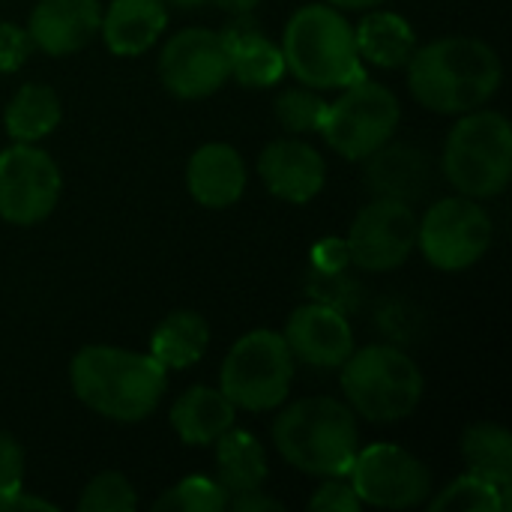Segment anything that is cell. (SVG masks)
Segmentation results:
<instances>
[{
	"instance_id": "6da1fadb",
	"label": "cell",
	"mask_w": 512,
	"mask_h": 512,
	"mask_svg": "<svg viewBox=\"0 0 512 512\" xmlns=\"http://www.w3.org/2000/svg\"><path fill=\"white\" fill-rule=\"evenodd\" d=\"M408 87L435 114H468L483 108L501 87V57L477 36H444L414 48Z\"/></svg>"
},
{
	"instance_id": "7a4b0ae2",
	"label": "cell",
	"mask_w": 512,
	"mask_h": 512,
	"mask_svg": "<svg viewBox=\"0 0 512 512\" xmlns=\"http://www.w3.org/2000/svg\"><path fill=\"white\" fill-rule=\"evenodd\" d=\"M69 381L78 402L90 411L117 423H141L162 402L168 369L153 354L87 345L72 357Z\"/></svg>"
},
{
	"instance_id": "3957f363",
	"label": "cell",
	"mask_w": 512,
	"mask_h": 512,
	"mask_svg": "<svg viewBox=\"0 0 512 512\" xmlns=\"http://www.w3.org/2000/svg\"><path fill=\"white\" fill-rule=\"evenodd\" d=\"M279 456L309 477H348L360 453L357 414L330 396H309L285 408L273 423Z\"/></svg>"
},
{
	"instance_id": "277c9868",
	"label": "cell",
	"mask_w": 512,
	"mask_h": 512,
	"mask_svg": "<svg viewBox=\"0 0 512 512\" xmlns=\"http://www.w3.org/2000/svg\"><path fill=\"white\" fill-rule=\"evenodd\" d=\"M279 48L285 72L312 90H339L366 78L354 27L345 12L330 3L300 6L288 18Z\"/></svg>"
},
{
	"instance_id": "5b68a950",
	"label": "cell",
	"mask_w": 512,
	"mask_h": 512,
	"mask_svg": "<svg viewBox=\"0 0 512 512\" xmlns=\"http://www.w3.org/2000/svg\"><path fill=\"white\" fill-rule=\"evenodd\" d=\"M348 408L369 423H402L423 402L420 366L393 345H369L342 363Z\"/></svg>"
},
{
	"instance_id": "8992f818",
	"label": "cell",
	"mask_w": 512,
	"mask_h": 512,
	"mask_svg": "<svg viewBox=\"0 0 512 512\" xmlns=\"http://www.w3.org/2000/svg\"><path fill=\"white\" fill-rule=\"evenodd\" d=\"M444 177L459 195L495 198L512 177V126L501 111L459 114L444 144Z\"/></svg>"
},
{
	"instance_id": "52a82bcc",
	"label": "cell",
	"mask_w": 512,
	"mask_h": 512,
	"mask_svg": "<svg viewBox=\"0 0 512 512\" xmlns=\"http://www.w3.org/2000/svg\"><path fill=\"white\" fill-rule=\"evenodd\" d=\"M294 354L288 351L282 333L252 330L240 336L225 354L219 372V390L243 411H273L279 408L294 381Z\"/></svg>"
},
{
	"instance_id": "ba28073f",
	"label": "cell",
	"mask_w": 512,
	"mask_h": 512,
	"mask_svg": "<svg viewBox=\"0 0 512 512\" xmlns=\"http://www.w3.org/2000/svg\"><path fill=\"white\" fill-rule=\"evenodd\" d=\"M402 108L390 87L360 78L345 87L336 102H327L321 135L345 159L363 162L378 147L393 141Z\"/></svg>"
},
{
	"instance_id": "9c48e42d",
	"label": "cell",
	"mask_w": 512,
	"mask_h": 512,
	"mask_svg": "<svg viewBox=\"0 0 512 512\" xmlns=\"http://www.w3.org/2000/svg\"><path fill=\"white\" fill-rule=\"evenodd\" d=\"M417 246L444 273L468 270L492 246V219L468 195L441 198L417 222Z\"/></svg>"
},
{
	"instance_id": "30bf717a",
	"label": "cell",
	"mask_w": 512,
	"mask_h": 512,
	"mask_svg": "<svg viewBox=\"0 0 512 512\" xmlns=\"http://www.w3.org/2000/svg\"><path fill=\"white\" fill-rule=\"evenodd\" d=\"M60 168L36 144H12L0 153V219L30 228L48 219L60 201Z\"/></svg>"
},
{
	"instance_id": "8fae6325",
	"label": "cell",
	"mask_w": 512,
	"mask_h": 512,
	"mask_svg": "<svg viewBox=\"0 0 512 512\" xmlns=\"http://www.w3.org/2000/svg\"><path fill=\"white\" fill-rule=\"evenodd\" d=\"M348 477L357 498L378 510H411L432 495L429 468L396 444H372L360 450Z\"/></svg>"
},
{
	"instance_id": "7c38bea8",
	"label": "cell",
	"mask_w": 512,
	"mask_h": 512,
	"mask_svg": "<svg viewBox=\"0 0 512 512\" xmlns=\"http://www.w3.org/2000/svg\"><path fill=\"white\" fill-rule=\"evenodd\" d=\"M417 213L405 201L378 198L366 204L348 231V261L366 273L402 267L417 249Z\"/></svg>"
},
{
	"instance_id": "4fadbf2b",
	"label": "cell",
	"mask_w": 512,
	"mask_h": 512,
	"mask_svg": "<svg viewBox=\"0 0 512 512\" xmlns=\"http://www.w3.org/2000/svg\"><path fill=\"white\" fill-rule=\"evenodd\" d=\"M159 78L177 99L213 96L231 78L222 33L207 27H186L174 33L159 54Z\"/></svg>"
},
{
	"instance_id": "5bb4252c",
	"label": "cell",
	"mask_w": 512,
	"mask_h": 512,
	"mask_svg": "<svg viewBox=\"0 0 512 512\" xmlns=\"http://www.w3.org/2000/svg\"><path fill=\"white\" fill-rule=\"evenodd\" d=\"M282 339L294 360L312 369H342V363L354 354L351 324L327 303H306L294 309Z\"/></svg>"
},
{
	"instance_id": "9a60e30c",
	"label": "cell",
	"mask_w": 512,
	"mask_h": 512,
	"mask_svg": "<svg viewBox=\"0 0 512 512\" xmlns=\"http://www.w3.org/2000/svg\"><path fill=\"white\" fill-rule=\"evenodd\" d=\"M258 174L270 195L288 204H309L324 189L327 165L312 144L300 138H279L261 150Z\"/></svg>"
},
{
	"instance_id": "2e32d148",
	"label": "cell",
	"mask_w": 512,
	"mask_h": 512,
	"mask_svg": "<svg viewBox=\"0 0 512 512\" xmlns=\"http://www.w3.org/2000/svg\"><path fill=\"white\" fill-rule=\"evenodd\" d=\"M99 24V0H39L30 12L27 33L39 51L66 57L81 51L99 33Z\"/></svg>"
},
{
	"instance_id": "e0dca14e",
	"label": "cell",
	"mask_w": 512,
	"mask_h": 512,
	"mask_svg": "<svg viewBox=\"0 0 512 512\" xmlns=\"http://www.w3.org/2000/svg\"><path fill=\"white\" fill-rule=\"evenodd\" d=\"M246 162L243 156L222 141L204 144L192 153L186 165V186L189 195L210 210L234 207L246 192Z\"/></svg>"
},
{
	"instance_id": "ac0fdd59",
	"label": "cell",
	"mask_w": 512,
	"mask_h": 512,
	"mask_svg": "<svg viewBox=\"0 0 512 512\" xmlns=\"http://www.w3.org/2000/svg\"><path fill=\"white\" fill-rule=\"evenodd\" d=\"M363 162H366V186L378 198H393L408 204L429 189L432 165L429 156L417 147L387 141Z\"/></svg>"
},
{
	"instance_id": "d6986e66",
	"label": "cell",
	"mask_w": 512,
	"mask_h": 512,
	"mask_svg": "<svg viewBox=\"0 0 512 512\" xmlns=\"http://www.w3.org/2000/svg\"><path fill=\"white\" fill-rule=\"evenodd\" d=\"M165 24L168 12L162 0H111L99 30L117 57H138L153 48Z\"/></svg>"
},
{
	"instance_id": "ffe728a7",
	"label": "cell",
	"mask_w": 512,
	"mask_h": 512,
	"mask_svg": "<svg viewBox=\"0 0 512 512\" xmlns=\"http://www.w3.org/2000/svg\"><path fill=\"white\" fill-rule=\"evenodd\" d=\"M171 429L186 447H210L219 435H225L234 420L237 408L222 390L213 387H189L171 405Z\"/></svg>"
},
{
	"instance_id": "44dd1931",
	"label": "cell",
	"mask_w": 512,
	"mask_h": 512,
	"mask_svg": "<svg viewBox=\"0 0 512 512\" xmlns=\"http://www.w3.org/2000/svg\"><path fill=\"white\" fill-rule=\"evenodd\" d=\"M222 42L228 48L231 75L243 87H273L285 75V57L282 48L273 45L258 24L252 21H234L222 30Z\"/></svg>"
},
{
	"instance_id": "7402d4cb",
	"label": "cell",
	"mask_w": 512,
	"mask_h": 512,
	"mask_svg": "<svg viewBox=\"0 0 512 512\" xmlns=\"http://www.w3.org/2000/svg\"><path fill=\"white\" fill-rule=\"evenodd\" d=\"M216 474V483L228 492V498L261 489L270 474L267 450L255 435L231 426L225 435L216 438Z\"/></svg>"
},
{
	"instance_id": "603a6c76",
	"label": "cell",
	"mask_w": 512,
	"mask_h": 512,
	"mask_svg": "<svg viewBox=\"0 0 512 512\" xmlns=\"http://www.w3.org/2000/svg\"><path fill=\"white\" fill-rule=\"evenodd\" d=\"M354 39H357L360 60H369L372 66H381V69L405 66L417 48L414 27L402 15L384 12V9L369 12L354 27Z\"/></svg>"
},
{
	"instance_id": "cb8c5ba5",
	"label": "cell",
	"mask_w": 512,
	"mask_h": 512,
	"mask_svg": "<svg viewBox=\"0 0 512 512\" xmlns=\"http://www.w3.org/2000/svg\"><path fill=\"white\" fill-rule=\"evenodd\" d=\"M210 342V327L204 315L177 309L171 312L150 336V354L165 369H189L195 366Z\"/></svg>"
},
{
	"instance_id": "d4e9b609",
	"label": "cell",
	"mask_w": 512,
	"mask_h": 512,
	"mask_svg": "<svg viewBox=\"0 0 512 512\" xmlns=\"http://www.w3.org/2000/svg\"><path fill=\"white\" fill-rule=\"evenodd\" d=\"M63 117L60 96L48 84H24L6 105V132L18 144H36L39 138L51 135Z\"/></svg>"
},
{
	"instance_id": "484cf974",
	"label": "cell",
	"mask_w": 512,
	"mask_h": 512,
	"mask_svg": "<svg viewBox=\"0 0 512 512\" xmlns=\"http://www.w3.org/2000/svg\"><path fill=\"white\" fill-rule=\"evenodd\" d=\"M462 456L468 474L489 480L498 489H512V435L498 423H474L462 435Z\"/></svg>"
},
{
	"instance_id": "4316f807",
	"label": "cell",
	"mask_w": 512,
	"mask_h": 512,
	"mask_svg": "<svg viewBox=\"0 0 512 512\" xmlns=\"http://www.w3.org/2000/svg\"><path fill=\"white\" fill-rule=\"evenodd\" d=\"M510 507L512 489H498L483 477L465 474L429 504V512H507Z\"/></svg>"
},
{
	"instance_id": "83f0119b",
	"label": "cell",
	"mask_w": 512,
	"mask_h": 512,
	"mask_svg": "<svg viewBox=\"0 0 512 512\" xmlns=\"http://www.w3.org/2000/svg\"><path fill=\"white\" fill-rule=\"evenodd\" d=\"M156 512H222L228 510V492L207 477H186L171 486L156 504Z\"/></svg>"
},
{
	"instance_id": "f1b7e54d",
	"label": "cell",
	"mask_w": 512,
	"mask_h": 512,
	"mask_svg": "<svg viewBox=\"0 0 512 512\" xmlns=\"http://www.w3.org/2000/svg\"><path fill=\"white\" fill-rule=\"evenodd\" d=\"M327 111V99L312 87H291L276 99V120L288 132H318Z\"/></svg>"
},
{
	"instance_id": "f546056e",
	"label": "cell",
	"mask_w": 512,
	"mask_h": 512,
	"mask_svg": "<svg viewBox=\"0 0 512 512\" xmlns=\"http://www.w3.org/2000/svg\"><path fill=\"white\" fill-rule=\"evenodd\" d=\"M135 507H138L135 489L117 471L96 474L78 498V510L81 512H132Z\"/></svg>"
},
{
	"instance_id": "4dcf8cb0",
	"label": "cell",
	"mask_w": 512,
	"mask_h": 512,
	"mask_svg": "<svg viewBox=\"0 0 512 512\" xmlns=\"http://www.w3.org/2000/svg\"><path fill=\"white\" fill-rule=\"evenodd\" d=\"M363 501L357 498L354 486L345 483V477H327V483L312 495V512H360Z\"/></svg>"
},
{
	"instance_id": "1f68e13d",
	"label": "cell",
	"mask_w": 512,
	"mask_h": 512,
	"mask_svg": "<svg viewBox=\"0 0 512 512\" xmlns=\"http://www.w3.org/2000/svg\"><path fill=\"white\" fill-rule=\"evenodd\" d=\"M30 51H33V42H30L27 27L0 21V75L21 69L27 63Z\"/></svg>"
},
{
	"instance_id": "d6a6232c",
	"label": "cell",
	"mask_w": 512,
	"mask_h": 512,
	"mask_svg": "<svg viewBox=\"0 0 512 512\" xmlns=\"http://www.w3.org/2000/svg\"><path fill=\"white\" fill-rule=\"evenodd\" d=\"M21 483H24V450L9 432H0V498L21 492Z\"/></svg>"
},
{
	"instance_id": "836d02e7",
	"label": "cell",
	"mask_w": 512,
	"mask_h": 512,
	"mask_svg": "<svg viewBox=\"0 0 512 512\" xmlns=\"http://www.w3.org/2000/svg\"><path fill=\"white\" fill-rule=\"evenodd\" d=\"M315 264L321 267V273H342V267L348 264V246L345 240H324L315 246Z\"/></svg>"
},
{
	"instance_id": "e575fe53",
	"label": "cell",
	"mask_w": 512,
	"mask_h": 512,
	"mask_svg": "<svg viewBox=\"0 0 512 512\" xmlns=\"http://www.w3.org/2000/svg\"><path fill=\"white\" fill-rule=\"evenodd\" d=\"M228 507L234 512H273V510H285L282 501L264 495L261 489H252V492H243V495H231L228 498Z\"/></svg>"
},
{
	"instance_id": "d590c367",
	"label": "cell",
	"mask_w": 512,
	"mask_h": 512,
	"mask_svg": "<svg viewBox=\"0 0 512 512\" xmlns=\"http://www.w3.org/2000/svg\"><path fill=\"white\" fill-rule=\"evenodd\" d=\"M0 512H57V507L48 504V501H42V498L24 495V489H21L15 495L0 498Z\"/></svg>"
},
{
	"instance_id": "8d00e7d4",
	"label": "cell",
	"mask_w": 512,
	"mask_h": 512,
	"mask_svg": "<svg viewBox=\"0 0 512 512\" xmlns=\"http://www.w3.org/2000/svg\"><path fill=\"white\" fill-rule=\"evenodd\" d=\"M210 3L225 9V12H231V15H249L261 0H210Z\"/></svg>"
},
{
	"instance_id": "74e56055",
	"label": "cell",
	"mask_w": 512,
	"mask_h": 512,
	"mask_svg": "<svg viewBox=\"0 0 512 512\" xmlns=\"http://www.w3.org/2000/svg\"><path fill=\"white\" fill-rule=\"evenodd\" d=\"M327 3L336 6V9H375L384 0H327Z\"/></svg>"
},
{
	"instance_id": "f35d334b",
	"label": "cell",
	"mask_w": 512,
	"mask_h": 512,
	"mask_svg": "<svg viewBox=\"0 0 512 512\" xmlns=\"http://www.w3.org/2000/svg\"><path fill=\"white\" fill-rule=\"evenodd\" d=\"M174 6H180V9H195V6H201V3H207V0H171Z\"/></svg>"
}]
</instances>
